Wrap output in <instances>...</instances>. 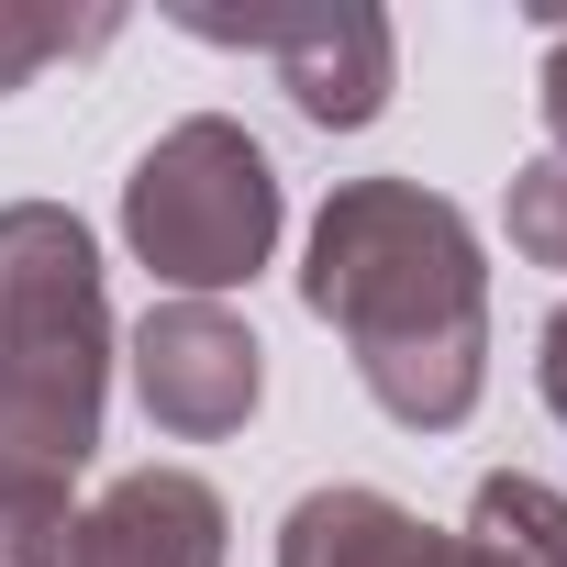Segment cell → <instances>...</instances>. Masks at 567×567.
Here are the masks:
<instances>
[{
    "label": "cell",
    "instance_id": "8",
    "mask_svg": "<svg viewBox=\"0 0 567 567\" xmlns=\"http://www.w3.org/2000/svg\"><path fill=\"white\" fill-rule=\"evenodd\" d=\"M512 245L534 267H567V156H534L512 178Z\"/></svg>",
    "mask_w": 567,
    "mask_h": 567
},
{
    "label": "cell",
    "instance_id": "5",
    "mask_svg": "<svg viewBox=\"0 0 567 567\" xmlns=\"http://www.w3.org/2000/svg\"><path fill=\"white\" fill-rule=\"evenodd\" d=\"M134 390L167 434H223L256 412V334L212 301H167L134 334Z\"/></svg>",
    "mask_w": 567,
    "mask_h": 567
},
{
    "label": "cell",
    "instance_id": "1",
    "mask_svg": "<svg viewBox=\"0 0 567 567\" xmlns=\"http://www.w3.org/2000/svg\"><path fill=\"white\" fill-rule=\"evenodd\" d=\"M312 312L346 323L357 379L401 423H456L478 401V234L412 178H357L312 223Z\"/></svg>",
    "mask_w": 567,
    "mask_h": 567
},
{
    "label": "cell",
    "instance_id": "9",
    "mask_svg": "<svg viewBox=\"0 0 567 567\" xmlns=\"http://www.w3.org/2000/svg\"><path fill=\"white\" fill-rule=\"evenodd\" d=\"M101 23H68V12H0V90H23L45 56H68V45H90Z\"/></svg>",
    "mask_w": 567,
    "mask_h": 567
},
{
    "label": "cell",
    "instance_id": "7",
    "mask_svg": "<svg viewBox=\"0 0 567 567\" xmlns=\"http://www.w3.org/2000/svg\"><path fill=\"white\" fill-rule=\"evenodd\" d=\"M278 567H467V534H434L379 489H312L290 512Z\"/></svg>",
    "mask_w": 567,
    "mask_h": 567
},
{
    "label": "cell",
    "instance_id": "11",
    "mask_svg": "<svg viewBox=\"0 0 567 567\" xmlns=\"http://www.w3.org/2000/svg\"><path fill=\"white\" fill-rule=\"evenodd\" d=\"M545 123H556V156H567V34H556V56H545Z\"/></svg>",
    "mask_w": 567,
    "mask_h": 567
},
{
    "label": "cell",
    "instance_id": "6",
    "mask_svg": "<svg viewBox=\"0 0 567 567\" xmlns=\"http://www.w3.org/2000/svg\"><path fill=\"white\" fill-rule=\"evenodd\" d=\"M68 567H223V501L178 467H145L68 534Z\"/></svg>",
    "mask_w": 567,
    "mask_h": 567
},
{
    "label": "cell",
    "instance_id": "10",
    "mask_svg": "<svg viewBox=\"0 0 567 567\" xmlns=\"http://www.w3.org/2000/svg\"><path fill=\"white\" fill-rule=\"evenodd\" d=\"M534 379H545V401H556V423H567V312L545 323V368H534Z\"/></svg>",
    "mask_w": 567,
    "mask_h": 567
},
{
    "label": "cell",
    "instance_id": "2",
    "mask_svg": "<svg viewBox=\"0 0 567 567\" xmlns=\"http://www.w3.org/2000/svg\"><path fill=\"white\" fill-rule=\"evenodd\" d=\"M101 256L68 212H0V489L68 501L101 434Z\"/></svg>",
    "mask_w": 567,
    "mask_h": 567
},
{
    "label": "cell",
    "instance_id": "4",
    "mask_svg": "<svg viewBox=\"0 0 567 567\" xmlns=\"http://www.w3.org/2000/svg\"><path fill=\"white\" fill-rule=\"evenodd\" d=\"M212 45H267L278 90L312 123H379L390 101V23L379 12H178Z\"/></svg>",
    "mask_w": 567,
    "mask_h": 567
},
{
    "label": "cell",
    "instance_id": "3",
    "mask_svg": "<svg viewBox=\"0 0 567 567\" xmlns=\"http://www.w3.org/2000/svg\"><path fill=\"white\" fill-rule=\"evenodd\" d=\"M123 223L145 245L156 278H178V290H234V278H256V256L278 245V167L256 134L234 123H178L134 189H123Z\"/></svg>",
    "mask_w": 567,
    "mask_h": 567
}]
</instances>
